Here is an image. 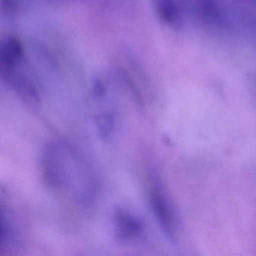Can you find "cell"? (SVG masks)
Returning a JSON list of instances; mask_svg holds the SVG:
<instances>
[{
    "label": "cell",
    "mask_w": 256,
    "mask_h": 256,
    "mask_svg": "<svg viewBox=\"0 0 256 256\" xmlns=\"http://www.w3.org/2000/svg\"><path fill=\"white\" fill-rule=\"evenodd\" d=\"M96 125L98 136L102 140H106L110 136L114 128V118L108 112L98 114L95 118Z\"/></svg>",
    "instance_id": "cell-5"
},
{
    "label": "cell",
    "mask_w": 256,
    "mask_h": 256,
    "mask_svg": "<svg viewBox=\"0 0 256 256\" xmlns=\"http://www.w3.org/2000/svg\"><path fill=\"white\" fill-rule=\"evenodd\" d=\"M114 232L116 239L130 241L137 239L143 233L142 221L125 208H118L114 214Z\"/></svg>",
    "instance_id": "cell-1"
},
{
    "label": "cell",
    "mask_w": 256,
    "mask_h": 256,
    "mask_svg": "<svg viewBox=\"0 0 256 256\" xmlns=\"http://www.w3.org/2000/svg\"><path fill=\"white\" fill-rule=\"evenodd\" d=\"M152 211L163 232L170 240L175 239V226L173 214L164 194L158 188H154L150 194Z\"/></svg>",
    "instance_id": "cell-2"
},
{
    "label": "cell",
    "mask_w": 256,
    "mask_h": 256,
    "mask_svg": "<svg viewBox=\"0 0 256 256\" xmlns=\"http://www.w3.org/2000/svg\"><path fill=\"white\" fill-rule=\"evenodd\" d=\"M22 44L16 38H8L1 49V60L6 66H14L22 59Z\"/></svg>",
    "instance_id": "cell-4"
},
{
    "label": "cell",
    "mask_w": 256,
    "mask_h": 256,
    "mask_svg": "<svg viewBox=\"0 0 256 256\" xmlns=\"http://www.w3.org/2000/svg\"><path fill=\"white\" fill-rule=\"evenodd\" d=\"M156 11L160 18L168 24L178 25L180 14L174 0H154Z\"/></svg>",
    "instance_id": "cell-3"
}]
</instances>
